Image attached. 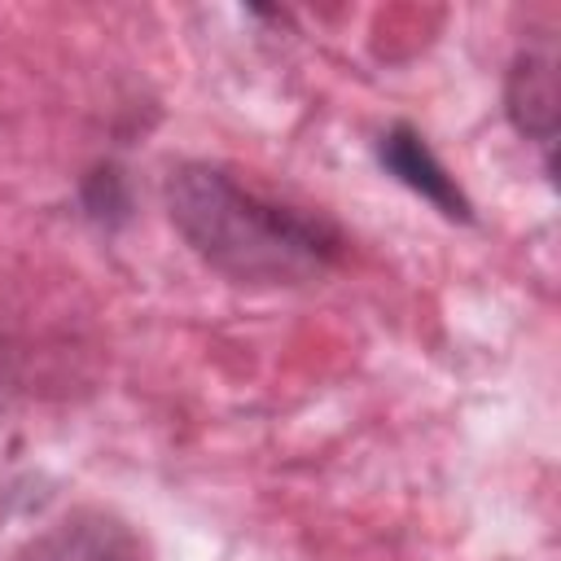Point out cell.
I'll return each instance as SVG.
<instances>
[{
	"mask_svg": "<svg viewBox=\"0 0 561 561\" xmlns=\"http://www.w3.org/2000/svg\"><path fill=\"white\" fill-rule=\"evenodd\" d=\"M377 162L403 184V188H412L416 197H425L434 210H443L447 219H473V206H469V197L460 193V184H456V175L434 158V149L425 145V136L416 131V127H408V123H394L390 131H381V140H377Z\"/></svg>",
	"mask_w": 561,
	"mask_h": 561,
	"instance_id": "277c9868",
	"label": "cell"
},
{
	"mask_svg": "<svg viewBox=\"0 0 561 561\" xmlns=\"http://www.w3.org/2000/svg\"><path fill=\"white\" fill-rule=\"evenodd\" d=\"M167 215L188 250L237 285H311L346 250L324 215L263 197L210 162L167 175Z\"/></svg>",
	"mask_w": 561,
	"mask_h": 561,
	"instance_id": "6da1fadb",
	"label": "cell"
},
{
	"mask_svg": "<svg viewBox=\"0 0 561 561\" xmlns=\"http://www.w3.org/2000/svg\"><path fill=\"white\" fill-rule=\"evenodd\" d=\"M504 110L513 127L539 145L543 167L552 171V145H557V53L552 44H530L513 57L504 79Z\"/></svg>",
	"mask_w": 561,
	"mask_h": 561,
	"instance_id": "3957f363",
	"label": "cell"
},
{
	"mask_svg": "<svg viewBox=\"0 0 561 561\" xmlns=\"http://www.w3.org/2000/svg\"><path fill=\"white\" fill-rule=\"evenodd\" d=\"M9 561H149V548L118 513L75 508L31 535Z\"/></svg>",
	"mask_w": 561,
	"mask_h": 561,
	"instance_id": "7a4b0ae2",
	"label": "cell"
}]
</instances>
